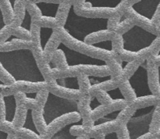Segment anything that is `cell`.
I'll use <instances>...</instances> for the list:
<instances>
[{"label": "cell", "instance_id": "3", "mask_svg": "<svg viewBox=\"0 0 160 139\" xmlns=\"http://www.w3.org/2000/svg\"><path fill=\"white\" fill-rule=\"evenodd\" d=\"M81 120V117L78 111L64 114L55 118L49 124H48L46 132L44 135H41V138L42 139H52V138L62 127L70 124L78 122Z\"/></svg>", "mask_w": 160, "mask_h": 139}, {"label": "cell", "instance_id": "15", "mask_svg": "<svg viewBox=\"0 0 160 139\" xmlns=\"http://www.w3.org/2000/svg\"><path fill=\"white\" fill-rule=\"evenodd\" d=\"M117 33L114 31L109 30H101L98 31H95L88 34L84 37V42L88 44L93 45L94 44L98 43L102 41H106V40H111L116 37Z\"/></svg>", "mask_w": 160, "mask_h": 139}, {"label": "cell", "instance_id": "27", "mask_svg": "<svg viewBox=\"0 0 160 139\" xmlns=\"http://www.w3.org/2000/svg\"><path fill=\"white\" fill-rule=\"evenodd\" d=\"M89 95L92 97H95L98 100V102L101 104V105H107V104H111L113 101L109 93L107 92L102 90H92L90 89L89 91Z\"/></svg>", "mask_w": 160, "mask_h": 139}, {"label": "cell", "instance_id": "55", "mask_svg": "<svg viewBox=\"0 0 160 139\" xmlns=\"http://www.w3.org/2000/svg\"><path fill=\"white\" fill-rule=\"evenodd\" d=\"M154 136L156 137V138H157L160 139V129H159V131H158L157 132H156V134H155V135H154Z\"/></svg>", "mask_w": 160, "mask_h": 139}, {"label": "cell", "instance_id": "28", "mask_svg": "<svg viewBox=\"0 0 160 139\" xmlns=\"http://www.w3.org/2000/svg\"><path fill=\"white\" fill-rule=\"evenodd\" d=\"M136 110H137L134 107H133L131 105L127 106L124 109L120 110L118 116H117V118L116 119L120 122V124L121 125H127L128 123L129 122L130 119L132 118L134 114L135 113Z\"/></svg>", "mask_w": 160, "mask_h": 139}, {"label": "cell", "instance_id": "2", "mask_svg": "<svg viewBox=\"0 0 160 139\" xmlns=\"http://www.w3.org/2000/svg\"><path fill=\"white\" fill-rule=\"evenodd\" d=\"M73 6L75 13L85 18L109 19L117 12L115 7L92 6V3L84 0L73 1Z\"/></svg>", "mask_w": 160, "mask_h": 139}, {"label": "cell", "instance_id": "39", "mask_svg": "<svg viewBox=\"0 0 160 139\" xmlns=\"http://www.w3.org/2000/svg\"><path fill=\"white\" fill-rule=\"evenodd\" d=\"M124 50V40L122 35L117 34L112 40V50L115 54L118 55Z\"/></svg>", "mask_w": 160, "mask_h": 139}, {"label": "cell", "instance_id": "22", "mask_svg": "<svg viewBox=\"0 0 160 139\" xmlns=\"http://www.w3.org/2000/svg\"><path fill=\"white\" fill-rule=\"evenodd\" d=\"M14 20L12 24L16 28L18 26H21L23 19L26 13V5L24 3V0H17L14 2Z\"/></svg>", "mask_w": 160, "mask_h": 139}, {"label": "cell", "instance_id": "56", "mask_svg": "<svg viewBox=\"0 0 160 139\" xmlns=\"http://www.w3.org/2000/svg\"><path fill=\"white\" fill-rule=\"evenodd\" d=\"M76 139H90L88 136H86V135H84V136H81V137H78L76 138Z\"/></svg>", "mask_w": 160, "mask_h": 139}, {"label": "cell", "instance_id": "33", "mask_svg": "<svg viewBox=\"0 0 160 139\" xmlns=\"http://www.w3.org/2000/svg\"><path fill=\"white\" fill-rule=\"evenodd\" d=\"M160 129V107L156 106L154 109L151 123L149 124V131L152 134L155 135Z\"/></svg>", "mask_w": 160, "mask_h": 139}, {"label": "cell", "instance_id": "10", "mask_svg": "<svg viewBox=\"0 0 160 139\" xmlns=\"http://www.w3.org/2000/svg\"><path fill=\"white\" fill-rule=\"evenodd\" d=\"M159 67L155 64L152 58H150L146 61L147 76H148V84L150 91L154 95L159 96L160 91V79H159Z\"/></svg>", "mask_w": 160, "mask_h": 139}, {"label": "cell", "instance_id": "43", "mask_svg": "<svg viewBox=\"0 0 160 139\" xmlns=\"http://www.w3.org/2000/svg\"><path fill=\"white\" fill-rule=\"evenodd\" d=\"M12 35L17 37V38L21 39V40H31V31L27 30L26 28L22 27V26H18V27L15 28Z\"/></svg>", "mask_w": 160, "mask_h": 139}, {"label": "cell", "instance_id": "34", "mask_svg": "<svg viewBox=\"0 0 160 139\" xmlns=\"http://www.w3.org/2000/svg\"><path fill=\"white\" fill-rule=\"evenodd\" d=\"M16 135L20 139H42L39 134L24 127L17 128Z\"/></svg>", "mask_w": 160, "mask_h": 139}, {"label": "cell", "instance_id": "42", "mask_svg": "<svg viewBox=\"0 0 160 139\" xmlns=\"http://www.w3.org/2000/svg\"><path fill=\"white\" fill-rule=\"evenodd\" d=\"M119 58L122 62H134V61L138 60V52L137 51H129V50L124 49L120 54H118Z\"/></svg>", "mask_w": 160, "mask_h": 139}, {"label": "cell", "instance_id": "52", "mask_svg": "<svg viewBox=\"0 0 160 139\" xmlns=\"http://www.w3.org/2000/svg\"><path fill=\"white\" fill-rule=\"evenodd\" d=\"M152 59L153 61H154L155 64H156L158 67H160V54L155 56V57H153Z\"/></svg>", "mask_w": 160, "mask_h": 139}, {"label": "cell", "instance_id": "38", "mask_svg": "<svg viewBox=\"0 0 160 139\" xmlns=\"http://www.w3.org/2000/svg\"><path fill=\"white\" fill-rule=\"evenodd\" d=\"M0 80L2 83L9 86L13 85L17 82L15 78L4 68L2 64H0Z\"/></svg>", "mask_w": 160, "mask_h": 139}, {"label": "cell", "instance_id": "21", "mask_svg": "<svg viewBox=\"0 0 160 139\" xmlns=\"http://www.w3.org/2000/svg\"><path fill=\"white\" fill-rule=\"evenodd\" d=\"M31 114H32L33 121L38 132L40 135H44L46 132L47 126H48V124L44 118V108L40 107L37 110H33Z\"/></svg>", "mask_w": 160, "mask_h": 139}, {"label": "cell", "instance_id": "20", "mask_svg": "<svg viewBox=\"0 0 160 139\" xmlns=\"http://www.w3.org/2000/svg\"><path fill=\"white\" fill-rule=\"evenodd\" d=\"M71 6H73V1H62L59 5L55 17L58 21L59 27H64L65 26Z\"/></svg>", "mask_w": 160, "mask_h": 139}, {"label": "cell", "instance_id": "26", "mask_svg": "<svg viewBox=\"0 0 160 139\" xmlns=\"http://www.w3.org/2000/svg\"><path fill=\"white\" fill-rule=\"evenodd\" d=\"M41 26L38 23V20L32 19L31 23V42L33 47L41 46Z\"/></svg>", "mask_w": 160, "mask_h": 139}, {"label": "cell", "instance_id": "13", "mask_svg": "<svg viewBox=\"0 0 160 139\" xmlns=\"http://www.w3.org/2000/svg\"><path fill=\"white\" fill-rule=\"evenodd\" d=\"M81 74H85L87 76H97V77H106L110 76L111 72L109 67L106 65H84L80 64L78 65Z\"/></svg>", "mask_w": 160, "mask_h": 139}, {"label": "cell", "instance_id": "48", "mask_svg": "<svg viewBox=\"0 0 160 139\" xmlns=\"http://www.w3.org/2000/svg\"><path fill=\"white\" fill-rule=\"evenodd\" d=\"M25 106H26V107L28 108V110H31V111L40 108V106H39L37 100H36L35 99H32V98L29 97L27 98L26 102H25ZM42 108H43V107H42Z\"/></svg>", "mask_w": 160, "mask_h": 139}, {"label": "cell", "instance_id": "25", "mask_svg": "<svg viewBox=\"0 0 160 139\" xmlns=\"http://www.w3.org/2000/svg\"><path fill=\"white\" fill-rule=\"evenodd\" d=\"M119 89H120V93H122L123 98L128 102V104H131V103L134 102L136 98H137L135 91L134 90L133 87L131 86L130 81H127V82L120 84Z\"/></svg>", "mask_w": 160, "mask_h": 139}, {"label": "cell", "instance_id": "6", "mask_svg": "<svg viewBox=\"0 0 160 139\" xmlns=\"http://www.w3.org/2000/svg\"><path fill=\"white\" fill-rule=\"evenodd\" d=\"M128 105L129 104L124 99L113 100L111 104L107 105H100L94 109L92 112V118L94 121H95L112 112L118 111V110L120 111Z\"/></svg>", "mask_w": 160, "mask_h": 139}, {"label": "cell", "instance_id": "35", "mask_svg": "<svg viewBox=\"0 0 160 139\" xmlns=\"http://www.w3.org/2000/svg\"><path fill=\"white\" fill-rule=\"evenodd\" d=\"M38 23L41 27L51 28L55 30L59 27L58 21L56 20V17L48 16H42L38 19Z\"/></svg>", "mask_w": 160, "mask_h": 139}, {"label": "cell", "instance_id": "46", "mask_svg": "<svg viewBox=\"0 0 160 139\" xmlns=\"http://www.w3.org/2000/svg\"><path fill=\"white\" fill-rule=\"evenodd\" d=\"M0 95L2 96L3 97L5 96H12V95H15L16 92L14 91L13 88H12V86L9 85H5V84L2 83L0 85Z\"/></svg>", "mask_w": 160, "mask_h": 139}, {"label": "cell", "instance_id": "54", "mask_svg": "<svg viewBox=\"0 0 160 139\" xmlns=\"http://www.w3.org/2000/svg\"><path fill=\"white\" fill-rule=\"evenodd\" d=\"M44 2H47V3H55V4H60L62 2V1H43Z\"/></svg>", "mask_w": 160, "mask_h": 139}, {"label": "cell", "instance_id": "1", "mask_svg": "<svg viewBox=\"0 0 160 139\" xmlns=\"http://www.w3.org/2000/svg\"><path fill=\"white\" fill-rule=\"evenodd\" d=\"M60 37L62 43L69 48L70 49L75 51L85 54L93 58L98 59L102 61L109 60L111 58L117 57V54H115L112 51L103 49V48L95 47L94 45L88 44L84 41L78 40L71 35L69 31L64 27H58L55 29Z\"/></svg>", "mask_w": 160, "mask_h": 139}, {"label": "cell", "instance_id": "57", "mask_svg": "<svg viewBox=\"0 0 160 139\" xmlns=\"http://www.w3.org/2000/svg\"><path fill=\"white\" fill-rule=\"evenodd\" d=\"M153 139H159V138H156V137H154V138Z\"/></svg>", "mask_w": 160, "mask_h": 139}, {"label": "cell", "instance_id": "47", "mask_svg": "<svg viewBox=\"0 0 160 139\" xmlns=\"http://www.w3.org/2000/svg\"><path fill=\"white\" fill-rule=\"evenodd\" d=\"M116 134H117V139H131L129 130L127 125H121Z\"/></svg>", "mask_w": 160, "mask_h": 139}, {"label": "cell", "instance_id": "30", "mask_svg": "<svg viewBox=\"0 0 160 139\" xmlns=\"http://www.w3.org/2000/svg\"><path fill=\"white\" fill-rule=\"evenodd\" d=\"M120 84L115 80V79H109V80H106L104 82H99V83L94 84L92 86L91 89L92 90H102L104 91L108 92L110 90H115V89L119 88Z\"/></svg>", "mask_w": 160, "mask_h": 139}, {"label": "cell", "instance_id": "7", "mask_svg": "<svg viewBox=\"0 0 160 139\" xmlns=\"http://www.w3.org/2000/svg\"><path fill=\"white\" fill-rule=\"evenodd\" d=\"M91 100L92 96L90 95H84L78 102V112L80 114L82 119V124L88 128H93L95 127V121L92 118L91 108Z\"/></svg>", "mask_w": 160, "mask_h": 139}, {"label": "cell", "instance_id": "45", "mask_svg": "<svg viewBox=\"0 0 160 139\" xmlns=\"http://www.w3.org/2000/svg\"><path fill=\"white\" fill-rule=\"evenodd\" d=\"M50 92L48 90V89H45V90H42L36 93V96L34 99L37 100V102L38 103L40 107H45V104H46L47 100H48V95H49Z\"/></svg>", "mask_w": 160, "mask_h": 139}, {"label": "cell", "instance_id": "11", "mask_svg": "<svg viewBox=\"0 0 160 139\" xmlns=\"http://www.w3.org/2000/svg\"><path fill=\"white\" fill-rule=\"evenodd\" d=\"M48 90L53 95L59 97L64 98L67 100H79L84 95L79 90L70 89L67 87L62 86L56 82L55 84L48 85Z\"/></svg>", "mask_w": 160, "mask_h": 139}, {"label": "cell", "instance_id": "37", "mask_svg": "<svg viewBox=\"0 0 160 139\" xmlns=\"http://www.w3.org/2000/svg\"><path fill=\"white\" fill-rule=\"evenodd\" d=\"M134 26H135V24H134V21L131 19L125 18V20L120 22L117 29L115 30V32L117 33V34H120V35L123 36V34H124L128 30L132 29Z\"/></svg>", "mask_w": 160, "mask_h": 139}, {"label": "cell", "instance_id": "31", "mask_svg": "<svg viewBox=\"0 0 160 139\" xmlns=\"http://www.w3.org/2000/svg\"><path fill=\"white\" fill-rule=\"evenodd\" d=\"M24 3L26 5L27 12H28L29 15L31 16V20H38L41 16H42V10L38 6L36 3L34 2L33 0H24Z\"/></svg>", "mask_w": 160, "mask_h": 139}, {"label": "cell", "instance_id": "41", "mask_svg": "<svg viewBox=\"0 0 160 139\" xmlns=\"http://www.w3.org/2000/svg\"><path fill=\"white\" fill-rule=\"evenodd\" d=\"M0 130L7 135H16L17 128L14 125L12 121L5 120V121H0Z\"/></svg>", "mask_w": 160, "mask_h": 139}, {"label": "cell", "instance_id": "19", "mask_svg": "<svg viewBox=\"0 0 160 139\" xmlns=\"http://www.w3.org/2000/svg\"><path fill=\"white\" fill-rule=\"evenodd\" d=\"M144 62H142L140 60H135L134 62H128L126 66L123 68V71H122L120 76L117 78V79H115L119 84H121L123 82H127V81H129V79H131V76L135 73V72L137 71L138 68L141 66V65L143 64Z\"/></svg>", "mask_w": 160, "mask_h": 139}, {"label": "cell", "instance_id": "50", "mask_svg": "<svg viewBox=\"0 0 160 139\" xmlns=\"http://www.w3.org/2000/svg\"><path fill=\"white\" fill-rule=\"evenodd\" d=\"M152 21L156 25V26L160 23V2L158 4L157 7H156V9L155 11L154 14H153L152 17Z\"/></svg>", "mask_w": 160, "mask_h": 139}, {"label": "cell", "instance_id": "9", "mask_svg": "<svg viewBox=\"0 0 160 139\" xmlns=\"http://www.w3.org/2000/svg\"><path fill=\"white\" fill-rule=\"evenodd\" d=\"M120 127L121 124L117 119L106 121L102 124L95 125L91 131L89 137L94 139H105L109 134L116 133Z\"/></svg>", "mask_w": 160, "mask_h": 139}, {"label": "cell", "instance_id": "49", "mask_svg": "<svg viewBox=\"0 0 160 139\" xmlns=\"http://www.w3.org/2000/svg\"><path fill=\"white\" fill-rule=\"evenodd\" d=\"M0 100H1V103H0V121H2L6 120V107L4 101V97L2 96H0Z\"/></svg>", "mask_w": 160, "mask_h": 139}, {"label": "cell", "instance_id": "29", "mask_svg": "<svg viewBox=\"0 0 160 139\" xmlns=\"http://www.w3.org/2000/svg\"><path fill=\"white\" fill-rule=\"evenodd\" d=\"M52 62L56 65V68H59V69H66L70 66L67 63L65 53L61 49H58L55 53L52 58Z\"/></svg>", "mask_w": 160, "mask_h": 139}, {"label": "cell", "instance_id": "18", "mask_svg": "<svg viewBox=\"0 0 160 139\" xmlns=\"http://www.w3.org/2000/svg\"><path fill=\"white\" fill-rule=\"evenodd\" d=\"M129 105H131L133 107L138 110V109L145 108V107H150V106H159L160 105V96L151 94L142 96L140 97H137L135 100L131 103Z\"/></svg>", "mask_w": 160, "mask_h": 139}, {"label": "cell", "instance_id": "53", "mask_svg": "<svg viewBox=\"0 0 160 139\" xmlns=\"http://www.w3.org/2000/svg\"><path fill=\"white\" fill-rule=\"evenodd\" d=\"M6 139H20L17 135H7Z\"/></svg>", "mask_w": 160, "mask_h": 139}, {"label": "cell", "instance_id": "44", "mask_svg": "<svg viewBox=\"0 0 160 139\" xmlns=\"http://www.w3.org/2000/svg\"><path fill=\"white\" fill-rule=\"evenodd\" d=\"M122 16H123V15H121L119 12H116L115 15H113L112 17L108 19L107 30L115 32V30L117 29L118 25L120 23V20H121Z\"/></svg>", "mask_w": 160, "mask_h": 139}, {"label": "cell", "instance_id": "32", "mask_svg": "<svg viewBox=\"0 0 160 139\" xmlns=\"http://www.w3.org/2000/svg\"><path fill=\"white\" fill-rule=\"evenodd\" d=\"M78 82L79 89L78 90L83 93V95H89V91L92 87L88 76L85 74H81L78 76Z\"/></svg>", "mask_w": 160, "mask_h": 139}, {"label": "cell", "instance_id": "14", "mask_svg": "<svg viewBox=\"0 0 160 139\" xmlns=\"http://www.w3.org/2000/svg\"><path fill=\"white\" fill-rule=\"evenodd\" d=\"M62 43L60 37L56 30H53L51 37L47 41L45 48H43V54L45 60L49 63L52 61L53 55L58 50V47Z\"/></svg>", "mask_w": 160, "mask_h": 139}, {"label": "cell", "instance_id": "36", "mask_svg": "<svg viewBox=\"0 0 160 139\" xmlns=\"http://www.w3.org/2000/svg\"><path fill=\"white\" fill-rule=\"evenodd\" d=\"M92 128H88V127H84L83 124H77V125H73L70 128V135L75 137H81L86 135L88 136L90 135V132ZM90 138V137H89Z\"/></svg>", "mask_w": 160, "mask_h": 139}, {"label": "cell", "instance_id": "8", "mask_svg": "<svg viewBox=\"0 0 160 139\" xmlns=\"http://www.w3.org/2000/svg\"><path fill=\"white\" fill-rule=\"evenodd\" d=\"M124 16H126V18L131 19L135 25L140 26L142 29L145 30L148 32L156 36V26L152 21V19L142 15L138 12H137L133 7H130L129 9H128Z\"/></svg>", "mask_w": 160, "mask_h": 139}, {"label": "cell", "instance_id": "24", "mask_svg": "<svg viewBox=\"0 0 160 139\" xmlns=\"http://www.w3.org/2000/svg\"><path fill=\"white\" fill-rule=\"evenodd\" d=\"M122 62H123L120 59L119 55H117V57L109 59V60L106 62V65L109 67V70H110V76L112 79H117L120 76V74H121L123 68L122 67Z\"/></svg>", "mask_w": 160, "mask_h": 139}, {"label": "cell", "instance_id": "4", "mask_svg": "<svg viewBox=\"0 0 160 139\" xmlns=\"http://www.w3.org/2000/svg\"><path fill=\"white\" fill-rule=\"evenodd\" d=\"M31 52L35 59L38 68L43 76L44 81H45L48 85L56 83V79L53 75L52 68L50 67L49 63L44 58L43 48H42V45L38 47H33L31 49Z\"/></svg>", "mask_w": 160, "mask_h": 139}, {"label": "cell", "instance_id": "16", "mask_svg": "<svg viewBox=\"0 0 160 139\" xmlns=\"http://www.w3.org/2000/svg\"><path fill=\"white\" fill-rule=\"evenodd\" d=\"M33 48L31 40H25L21 39L16 38L6 41L5 43L0 44V51L1 52H7V51H15V50L30 49Z\"/></svg>", "mask_w": 160, "mask_h": 139}, {"label": "cell", "instance_id": "40", "mask_svg": "<svg viewBox=\"0 0 160 139\" xmlns=\"http://www.w3.org/2000/svg\"><path fill=\"white\" fill-rule=\"evenodd\" d=\"M15 26L12 23L5 25L0 30V44L6 42V40L13 34V31L15 30Z\"/></svg>", "mask_w": 160, "mask_h": 139}, {"label": "cell", "instance_id": "17", "mask_svg": "<svg viewBox=\"0 0 160 139\" xmlns=\"http://www.w3.org/2000/svg\"><path fill=\"white\" fill-rule=\"evenodd\" d=\"M138 52V59L142 61V62H145L150 58H153L155 56L159 54L160 52V37H156L153 40L151 44L139 50Z\"/></svg>", "mask_w": 160, "mask_h": 139}, {"label": "cell", "instance_id": "23", "mask_svg": "<svg viewBox=\"0 0 160 139\" xmlns=\"http://www.w3.org/2000/svg\"><path fill=\"white\" fill-rule=\"evenodd\" d=\"M0 9L2 14L5 25L10 24L14 20V8L12 7L9 0L0 1Z\"/></svg>", "mask_w": 160, "mask_h": 139}, {"label": "cell", "instance_id": "12", "mask_svg": "<svg viewBox=\"0 0 160 139\" xmlns=\"http://www.w3.org/2000/svg\"><path fill=\"white\" fill-rule=\"evenodd\" d=\"M12 86L16 93H38L42 90L48 89V84L45 81L31 82L26 80H17V82L12 85Z\"/></svg>", "mask_w": 160, "mask_h": 139}, {"label": "cell", "instance_id": "5", "mask_svg": "<svg viewBox=\"0 0 160 139\" xmlns=\"http://www.w3.org/2000/svg\"><path fill=\"white\" fill-rule=\"evenodd\" d=\"M28 96L26 93L23 92H17L14 95V99L16 101V110L12 123L17 127V128L23 127L25 124L28 114V108L25 106V102Z\"/></svg>", "mask_w": 160, "mask_h": 139}, {"label": "cell", "instance_id": "58", "mask_svg": "<svg viewBox=\"0 0 160 139\" xmlns=\"http://www.w3.org/2000/svg\"><path fill=\"white\" fill-rule=\"evenodd\" d=\"M159 107H160V105H159Z\"/></svg>", "mask_w": 160, "mask_h": 139}, {"label": "cell", "instance_id": "51", "mask_svg": "<svg viewBox=\"0 0 160 139\" xmlns=\"http://www.w3.org/2000/svg\"><path fill=\"white\" fill-rule=\"evenodd\" d=\"M154 135L153 134H152L151 132H147V133H145L144 135H141V136H139L138 138H137L136 139H153L154 138Z\"/></svg>", "mask_w": 160, "mask_h": 139}]
</instances>
